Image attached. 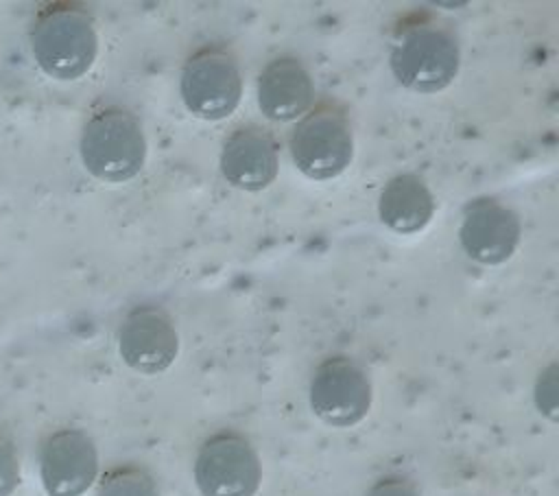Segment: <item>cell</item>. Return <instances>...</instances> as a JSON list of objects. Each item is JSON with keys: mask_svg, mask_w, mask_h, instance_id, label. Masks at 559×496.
Wrapping results in <instances>:
<instances>
[{"mask_svg": "<svg viewBox=\"0 0 559 496\" xmlns=\"http://www.w3.org/2000/svg\"><path fill=\"white\" fill-rule=\"evenodd\" d=\"M20 483V461L13 444L0 435V496H11Z\"/></svg>", "mask_w": 559, "mask_h": 496, "instance_id": "obj_16", "label": "cell"}, {"mask_svg": "<svg viewBox=\"0 0 559 496\" xmlns=\"http://www.w3.org/2000/svg\"><path fill=\"white\" fill-rule=\"evenodd\" d=\"M518 214L491 197H480L467 203L459 229L465 253L487 267L507 262L520 243Z\"/></svg>", "mask_w": 559, "mask_h": 496, "instance_id": "obj_10", "label": "cell"}, {"mask_svg": "<svg viewBox=\"0 0 559 496\" xmlns=\"http://www.w3.org/2000/svg\"><path fill=\"white\" fill-rule=\"evenodd\" d=\"M312 98V76L297 57H275L258 74V107L269 120L290 122L308 111Z\"/></svg>", "mask_w": 559, "mask_h": 496, "instance_id": "obj_12", "label": "cell"}, {"mask_svg": "<svg viewBox=\"0 0 559 496\" xmlns=\"http://www.w3.org/2000/svg\"><path fill=\"white\" fill-rule=\"evenodd\" d=\"M118 350L122 361L140 374H159L179 352V334L170 315L159 306H135L120 323Z\"/></svg>", "mask_w": 559, "mask_h": 496, "instance_id": "obj_8", "label": "cell"}, {"mask_svg": "<svg viewBox=\"0 0 559 496\" xmlns=\"http://www.w3.org/2000/svg\"><path fill=\"white\" fill-rule=\"evenodd\" d=\"M39 472L48 496L85 494L98 474L94 441L79 428L52 433L41 446Z\"/></svg>", "mask_w": 559, "mask_h": 496, "instance_id": "obj_9", "label": "cell"}, {"mask_svg": "<svg viewBox=\"0 0 559 496\" xmlns=\"http://www.w3.org/2000/svg\"><path fill=\"white\" fill-rule=\"evenodd\" d=\"M277 142L269 129L240 125L225 138L221 173L231 186L249 192L264 190L277 177Z\"/></svg>", "mask_w": 559, "mask_h": 496, "instance_id": "obj_11", "label": "cell"}, {"mask_svg": "<svg viewBox=\"0 0 559 496\" xmlns=\"http://www.w3.org/2000/svg\"><path fill=\"white\" fill-rule=\"evenodd\" d=\"M365 496H421L413 481L404 476H384L376 481Z\"/></svg>", "mask_w": 559, "mask_h": 496, "instance_id": "obj_17", "label": "cell"}, {"mask_svg": "<svg viewBox=\"0 0 559 496\" xmlns=\"http://www.w3.org/2000/svg\"><path fill=\"white\" fill-rule=\"evenodd\" d=\"M81 160L103 181H129L146 162V138L138 116L109 105L90 116L81 133Z\"/></svg>", "mask_w": 559, "mask_h": 496, "instance_id": "obj_3", "label": "cell"}, {"mask_svg": "<svg viewBox=\"0 0 559 496\" xmlns=\"http://www.w3.org/2000/svg\"><path fill=\"white\" fill-rule=\"evenodd\" d=\"M293 164L310 179L338 177L354 157V133L347 111L336 103H319L295 125L288 140Z\"/></svg>", "mask_w": 559, "mask_h": 496, "instance_id": "obj_4", "label": "cell"}, {"mask_svg": "<svg viewBox=\"0 0 559 496\" xmlns=\"http://www.w3.org/2000/svg\"><path fill=\"white\" fill-rule=\"evenodd\" d=\"M389 63L404 87L424 94L441 92L459 72L456 33L439 20L413 17L395 33Z\"/></svg>", "mask_w": 559, "mask_h": 496, "instance_id": "obj_1", "label": "cell"}, {"mask_svg": "<svg viewBox=\"0 0 559 496\" xmlns=\"http://www.w3.org/2000/svg\"><path fill=\"white\" fill-rule=\"evenodd\" d=\"M262 465L247 437L221 430L207 437L194 461V483L203 496H253Z\"/></svg>", "mask_w": 559, "mask_h": 496, "instance_id": "obj_6", "label": "cell"}, {"mask_svg": "<svg viewBox=\"0 0 559 496\" xmlns=\"http://www.w3.org/2000/svg\"><path fill=\"white\" fill-rule=\"evenodd\" d=\"M242 96V74L236 57L223 46H203L192 52L181 70V98L186 109L201 120L231 116Z\"/></svg>", "mask_w": 559, "mask_h": 496, "instance_id": "obj_5", "label": "cell"}, {"mask_svg": "<svg viewBox=\"0 0 559 496\" xmlns=\"http://www.w3.org/2000/svg\"><path fill=\"white\" fill-rule=\"evenodd\" d=\"M535 404L537 409L550 417L557 420V409H559V398H557V363H550L537 378L535 385Z\"/></svg>", "mask_w": 559, "mask_h": 496, "instance_id": "obj_15", "label": "cell"}, {"mask_svg": "<svg viewBox=\"0 0 559 496\" xmlns=\"http://www.w3.org/2000/svg\"><path fill=\"white\" fill-rule=\"evenodd\" d=\"M96 496H159V489L146 470L122 465L100 479Z\"/></svg>", "mask_w": 559, "mask_h": 496, "instance_id": "obj_14", "label": "cell"}, {"mask_svg": "<svg viewBox=\"0 0 559 496\" xmlns=\"http://www.w3.org/2000/svg\"><path fill=\"white\" fill-rule=\"evenodd\" d=\"M435 214V199L426 181L415 173L391 177L378 199L380 221L397 234H415L424 229Z\"/></svg>", "mask_w": 559, "mask_h": 496, "instance_id": "obj_13", "label": "cell"}, {"mask_svg": "<svg viewBox=\"0 0 559 496\" xmlns=\"http://www.w3.org/2000/svg\"><path fill=\"white\" fill-rule=\"evenodd\" d=\"M310 409L336 428L358 424L371 409V382L362 367L347 356L325 358L310 380Z\"/></svg>", "mask_w": 559, "mask_h": 496, "instance_id": "obj_7", "label": "cell"}, {"mask_svg": "<svg viewBox=\"0 0 559 496\" xmlns=\"http://www.w3.org/2000/svg\"><path fill=\"white\" fill-rule=\"evenodd\" d=\"M33 55L39 68L59 81H74L83 76L98 52L96 24L79 2L46 4L31 31Z\"/></svg>", "mask_w": 559, "mask_h": 496, "instance_id": "obj_2", "label": "cell"}]
</instances>
